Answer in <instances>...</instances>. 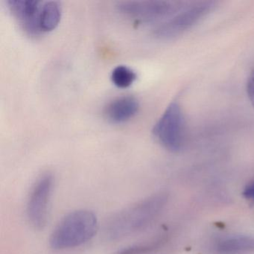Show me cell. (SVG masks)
Returning a JSON list of instances; mask_svg holds the SVG:
<instances>
[{"label":"cell","instance_id":"cell-1","mask_svg":"<svg viewBox=\"0 0 254 254\" xmlns=\"http://www.w3.org/2000/svg\"><path fill=\"white\" fill-rule=\"evenodd\" d=\"M167 201V194L160 192L127 206L110 218L105 236L115 241L144 230L160 215Z\"/></svg>","mask_w":254,"mask_h":254},{"label":"cell","instance_id":"cell-2","mask_svg":"<svg viewBox=\"0 0 254 254\" xmlns=\"http://www.w3.org/2000/svg\"><path fill=\"white\" fill-rule=\"evenodd\" d=\"M98 230V219L94 212L78 209L66 215L53 230L50 246L57 251L81 246L93 239Z\"/></svg>","mask_w":254,"mask_h":254},{"label":"cell","instance_id":"cell-3","mask_svg":"<svg viewBox=\"0 0 254 254\" xmlns=\"http://www.w3.org/2000/svg\"><path fill=\"white\" fill-rule=\"evenodd\" d=\"M153 135L168 151L178 152L185 145L186 123L181 105L171 102L154 125Z\"/></svg>","mask_w":254,"mask_h":254},{"label":"cell","instance_id":"cell-4","mask_svg":"<svg viewBox=\"0 0 254 254\" xmlns=\"http://www.w3.org/2000/svg\"><path fill=\"white\" fill-rule=\"evenodd\" d=\"M216 4L213 1L190 3L181 12L159 25L153 32L154 36L157 39L166 41L183 35L209 14Z\"/></svg>","mask_w":254,"mask_h":254},{"label":"cell","instance_id":"cell-5","mask_svg":"<svg viewBox=\"0 0 254 254\" xmlns=\"http://www.w3.org/2000/svg\"><path fill=\"white\" fill-rule=\"evenodd\" d=\"M189 3L183 1H123L117 2V9L140 23H153L177 14Z\"/></svg>","mask_w":254,"mask_h":254},{"label":"cell","instance_id":"cell-6","mask_svg":"<svg viewBox=\"0 0 254 254\" xmlns=\"http://www.w3.org/2000/svg\"><path fill=\"white\" fill-rule=\"evenodd\" d=\"M54 184L53 174L47 172L37 180L29 194L26 212L29 222L38 230H42L47 224Z\"/></svg>","mask_w":254,"mask_h":254},{"label":"cell","instance_id":"cell-7","mask_svg":"<svg viewBox=\"0 0 254 254\" xmlns=\"http://www.w3.org/2000/svg\"><path fill=\"white\" fill-rule=\"evenodd\" d=\"M7 8L17 19L19 24L27 35L38 36L41 35L40 16L43 2L35 0H9Z\"/></svg>","mask_w":254,"mask_h":254},{"label":"cell","instance_id":"cell-8","mask_svg":"<svg viewBox=\"0 0 254 254\" xmlns=\"http://www.w3.org/2000/svg\"><path fill=\"white\" fill-rule=\"evenodd\" d=\"M139 111V103L132 96L114 99L105 108L106 118L114 124H121L133 118Z\"/></svg>","mask_w":254,"mask_h":254},{"label":"cell","instance_id":"cell-9","mask_svg":"<svg viewBox=\"0 0 254 254\" xmlns=\"http://www.w3.org/2000/svg\"><path fill=\"white\" fill-rule=\"evenodd\" d=\"M62 16V8L59 2H43L40 16L41 33H47L56 29L60 23Z\"/></svg>","mask_w":254,"mask_h":254},{"label":"cell","instance_id":"cell-10","mask_svg":"<svg viewBox=\"0 0 254 254\" xmlns=\"http://www.w3.org/2000/svg\"><path fill=\"white\" fill-rule=\"evenodd\" d=\"M136 74L130 68L123 65L114 68L111 73V81L119 88H127L136 81Z\"/></svg>","mask_w":254,"mask_h":254},{"label":"cell","instance_id":"cell-11","mask_svg":"<svg viewBox=\"0 0 254 254\" xmlns=\"http://www.w3.org/2000/svg\"><path fill=\"white\" fill-rule=\"evenodd\" d=\"M247 94L251 105L254 108V68L250 73L246 84Z\"/></svg>","mask_w":254,"mask_h":254},{"label":"cell","instance_id":"cell-12","mask_svg":"<svg viewBox=\"0 0 254 254\" xmlns=\"http://www.w3.org/2000/svg\"><path fill=\"white\" fill-rule=\"evenodd\" d=\"M244 195L248 200H253L254 202V181L250 183L246 187L243 192Z\"/></svg>","mask_w":254,"mask_h":254}]
</instances>
